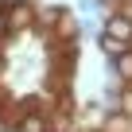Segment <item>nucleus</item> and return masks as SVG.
I'll use <instances>...</instances> for the list:
<instances>
[{
  "instance_id": "1",
  "label": "nucleus",
  "mask_w": 132,
  "mask_h": 132,
  "mask_svg": "<svg viewBox=\"0 0 132 132\" xmlns=\"http://www.w3.org/2000/svg\"><path fill=\"white\" fill-rule=\"evenodd\" d=\"M4 23H8V31H31L35 27V8L27 0H12V8L4 12Z\"/></svg>"
},
{
  "instance_id": "2",
  "label": "nucleus",
  "mask_w": 132,
  "mask_h": 132,
  "mask_svg": "<svg viewBox=\"0 0 132 132\" xmlns=\"http://www.w3.org/2000/svg\"><path fill=\"white\" fill-rule=\"evenodd\" d=\"M16 132H54V128H51V117H47V113H39V109H27V113H20V120H16Z\"/></svg>"
},
{
  "instance_id": "3",
  "label": "nucleus",
  "mask_w": 132,
  "mask_h": 132,
  "mask_svg": "<svg viewBox=\"0 0 132 132\" xmlns=\"http://www.w3.org/2000/svg\"><path fill=\"white\" fill-rule=\"evenodd\" d=\"M109 66L117 70V78H120V82H132V47H124L120 54H113V58H109Z\"/></svg>"
},
{
  "instance_id": "4",
  "label": "nucleus",
  "mask_w": 132,
  "mask_h": 132,
  "mask_svg": "<svg viewBox=\"0 0 132 132\" xmlns=\"http://www.w3.org/2000/svg\"><path fill=\"white\" fill-rule=\"evenodd\" d=\"M105 31H109L113 39L128 43V39H132V20H128V16H113V20H105Z\"/></svg>"
},
{
  "instance_id": "5",
  "label": "nucleus",
  "mask_w": 132,
  "mask_h": 132,
  "mask_svg": "<svg viewBox=\"0 0 132 132\" xmlns=\"http://www.w3.org/2000/svg\"><path fill=\"white\" fill-rule=\"evenodd\" d=\"M124 47H128V43H120V39H113V35H109V31H101V51H105V54H109V58H113V54H120V51H124Z\"/></svg>"
},
{
  "instance_id": "6",
  "label": "nucleus",
  "mask_w": 132,
  "mask_h": 132,
  "mask_svg": "<svg viewBox=\"0 0 132 132\" xmlns=\"http://www.w3.org/2000/svg\"><path fill=\"white\" fill-rule=\"evenodd\" d=\"M4 31H8V23H4V12H0V39H4Z\"/></svg>"
},
{
  "instance_id": "7",
  "label": "nucleus",
  "mask_w": 132,
  "mask_h": 132,
  "mask_svg": "<svg viewBox=\"0 0 132 132\" xmlns=\"http://www.w3.org/2000/svg\"><path fill=\"white\" fill-rule=\"evenodd\" d=\"M0 58H4V47H0Z\"/></svg>"
},
{
  "instance_id": "8",
  "label": "nucleus",
  "mask_w": 132,
  "mask_h": 132,
  "mask_svg": "<svg viewBox=\"0 0 132 132\" xmlns=\"http://www.w3.org/2000/svg\"><path fill=\"white\" fill-rule=\"evenodd\" d=\"M0 8H4V0H0Z\"/></svg>"
}]
</instances>
